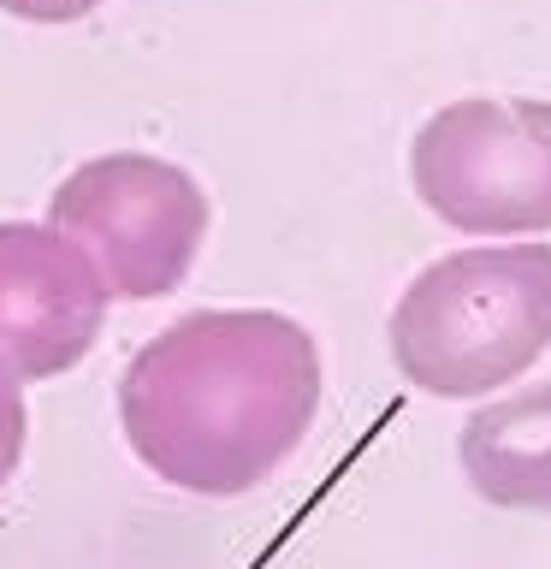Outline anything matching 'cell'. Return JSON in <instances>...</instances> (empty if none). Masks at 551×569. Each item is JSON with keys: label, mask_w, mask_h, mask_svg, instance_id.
Listing matches in <instances>:
<instances>
[{"label": "cell", "mask_w": 551, "mask_h": 569, "mask_svg": "<svg viewBox=\"0 0 551 569\" xmlns=\"http://www.w3.org/2000/svg\"><path fill=\"white\" fill-rule=\"evenodd\" d=\"M48 220L89 243L119 302H154L190 279L213 226V202L202 178L178 160L113 149L53 184Z\"/></svg>", "instance_id": "4"}, {"label": "cell", "mask_w": 551, "mask_h": 569, "mask_svg": "<svg viewBox=\"0 0 551 569\" xmlns=\"http://www.w3.org/2000/svg\"><path fill=\"white\" fill-rule=\"evenodd\" d=\"M457 462L474 498L551 516V380L480 403L457 433Z\"/></svg>", "instance_id": "6"}, {"label": "cell", "mask_w": 551, "mask_h": 569, "mask_svg": "<svg viewBox=\"0 0 551 569\" xmlns=\"http://www.w3.org/2000/svg\"><path fill=\"white\" fill-rule=\"evenodd\" d=\"M30 445V403H24V380L12 368H0V487L18 475Z\"/></svg>", "instance_id": "7"}, {"label": "cell", "mask_w": 551, "mask_h": 569, "mask_svg": "<svg viewBox=\"0 0 551 569\" xmlns=\"http://www.w3.org/2000/svg\"><path fill=\"white\" fill-rule=\"evenodd\" d=\"M320 416V345L279 309H190L119 373V433L154 480L243 498Z\"/></svg>", "instance_id": "1"}, {"label": "cell", "mask_w": 551, "mask_h": 569, "mask_svg": "<svg viewBox=\"0 0 551 569\" xmlns=\"http://www.w3.org/2000/svg\"><path fill=\"white\" fill-rule=\"evenodd\" d=\"M107 0H0V12L18 18V24H78Z\"/></svg>", "instance_id": "8"}, {"label": "cell", "mask_w": 551, "mask_h": 569, "mask_svg": "<svg viewBox=\"0 0 551 569\" xmlns=\"http://www.w3.org/2000/svg\"><path fill=\"white\" fill-rule=\"evenodd\" d=\"M409 184L439 226L462 238H545L551 231V101L462 96L421 119Z\"/></svg>", "instance_id": "3"}, {"label": "cell", "mask_w": 551, "mask_h": 569, "mask_svg": "<svg viewBox=\"0 0 551 569\" xmlns=\"http://www.w3.org/2000/svg\"><path fill=\"white\" fill-rule=\"evenodd\" d=\"M391 362L427 398H492L551 350V243H469L427 261L385 320Z\"/></svg>", "instance_id": "2"}, {"label": "cell", "mask_w": 551, "mask_h": 569, "mask_svg": "<svg viewBox=\"0 0 551 569\" xmlns=\"http://www.w3.org/2000/svg\"><path fill=\"white\" fill-rule=\"evenodd\" d=\"M113 284L66 226L0 220V368L24 386L78 368L101 345Z\"/></svg>", "instance_id": "5"}]
</instances>
